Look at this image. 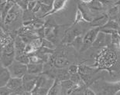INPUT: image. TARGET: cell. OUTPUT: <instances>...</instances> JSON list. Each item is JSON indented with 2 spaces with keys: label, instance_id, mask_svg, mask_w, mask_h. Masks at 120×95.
<instances>
[{
  "label": "cell",
  "instance_id": "1",
  "mask_svg": "<svg viewBox=\"0 0 120 95\" xmlns=\"http://www.w3.org/2000/svg\"><path fill=\"white\" fill-rule=\"evenodd\" d=\"M117 61V55L113 50L109 48H102L96 58V63L94 67L99 69H108L115 65Z\"/></svg>",
  "mask_w": 120,
  "mask_h": 95
},
{
  "label": "cell",
  "instance_id": "2",
  "mask_svg": "<svg viewBox=\"0 0 120 95\" xmlns=\"http://www.w3.org/2000/svg\"><path fill=\"white\" fill-rule=\"evenodd\" d=\"M15 39H12L4 47L1 49V65L9 67L15 60Z\"/></svg>",
  "mask_w": 120,
  "mask_h": 95
},
{
  "label": "cell",
  "instance_id": "3",
  "mask_svg": "<svg viewBox=\"0 0 120 95\" xmlns=\"http://www.w3.org/2000/svg\"><path fill=\"white\" fill-rule=\"evenodd\" d=\"M99 70H100L99 68L95 67L94 66L90 67V66L85 65L83 64H79V73L81 75L82 80L84 81V83L86 84L87 87H89L91 84H94V81L92 79L93 75Z\"/></svg>",
  "mask_w": 120,
  "mask_h": 95
},
{
  "label": "cell",
  "instance_id": "4",
  "mask_svg": "<svg viewBox=\"0 0 120 95\" xmlns=\"http://www.w3.org/2000/svg\"><path fill=\"white\" fill-rule=\"evenodd\" d=\"M100 31H101L100 27H96L89 30L85 34V35L83 37V45L81 48V51H84L92 47L94 41H95L98 34L99 33Z\"/></svg>",
  "mask_w": 120,
  "mask_h": 95
},
{
  "label": "cell",
  "instance_id": "5",
  "mask_svg": "<svg viewBox=\"0 0 120 95\" xmlns=\"http://www.w3.org/2000/svg\"><path fill=\"white\" fill-rule=\"evenodd\" d=\"M8 68L13 77L22 78L27 73V65L17 60H15Z\"/></svg>",
  "mask_w": 120,
  "mask_h": 95
},
{
  "label": "cell",
  "instance_id": "6",
  "mask_svg": "<svg viewBox=\"0 0 120 95\" xmlns=\"http://www.w3.org/2000/svg\"><path fill=\"white\" fill-rule=\"evenodd\" d=\"M39 76L40 75H34V74H30L27 72L22 77L23 87L25 91L31 94V92L35 89L36 86Z\"/></svg>",
  "mask_w": 120,
  "mask_h": 95
},
{
  "label": "cell",
  "instance_id": "7",
  "mask_svg": "<svg viewBox=\"0 0 120 95\" xmlns=\"http://www.w3.org/2000/svg\"><path fill=\"white\" fill-rule=\"evenodd\" d=\"M111 34H106L100 31L95 41H94L91 47H94V49H102L105 47L107 44H111Z\"/></svg>",
  "mask_w": 120,
  "mask_h": 95
},
{
  "label": "cell",
  "instance_id": "8",
  "mask_svg": "<svg viewBox=\"0 0 120 95\" xmlns=\"http://www.w3.org/2000/svg\"><path fill=\"white\" fill-rule=\"evenodd\" d=\"M22 9L17 4H15L12 8L9 10V12L7 14L4 23L6 25H9L11 24H13L16 20H17L19 16H22Z\"/></svg>",
  "mask_w": 120,
  "mask_h": 95
},
{
  "label": "cell",
  "instance_id": "9",
  "mask_svg": "<svg viewBox=\"0 0 120 95\" xmlns=\"http://www.w3.org/2000/svg\"><path fill=\"white\" fill-rule=\"evenodd\" d=\"M109 3H111L110 0H91V2L85 4L91 11L94 13L101 12Z\"/></svg>",
  "mask_w": 120,
  "mask_h": 95
},
{
  "label": "cell",
  "instance_id": "10",
  "mask_svg": "<svg viewBox=\"0 0 120 95\" xmlns=\"http://www.w3.org/2000/svg\"><path fill=\"white\" fill-rule=\"evenodd\" d=\"M58 25L53 24H48V26H44L45 29V38L49 39L50 41H52L53 43L56 41L58 34Z\"/></svg>",
  "mask_w": 120,
  "mask_h": 95
},
{
  "label": "cell",
  "instance_id": "11",
  "mask_svg": "<svg viewBox=\"0 0 120 95\" xmlns=\"http://www.w3.org/2000/svg\"><path fill=\"white\" fill-rule=\"evenodd\" d=\"M120 91V81L117 82H105L102 88L101 94H114Z\"/></svg>",
  "mask_w": 120,
  "mask_h": 95
},
{
  "label": "cell",
  "instance_id": "12",
  "mask_svg": "<svg viewBox=\"0 0 120 95\" xmlns=\"http://www.w3.org/2000/svg\"><path fill=\"white\" fill-rule=\"evenodd\" d=\"M81 31L79 28L72 29L71 30V29H69L68 31H65V37L63 39V42L68 43V44H71L72 41L78 36L81 34Z\"/></svg>",
  "mask_w": 120,
  "mask_h": 95
},
{
  "label": "cell",
  "instance_id": "13",
  "mask_svg": "<svg viewBox=\"0 0 120 95\" xmlns=\"http://www.w3.org/2000/svg\"><path fill=\"white\" fill-rule=\"evenodd\" d=\"M78 9H79L81 10L85 22L90 23L94 19L95 17L94 16V13L89 9V8L86 5L85 3H83L82 4H79L78 7Z\"/></svg>",
  "mask_w": 120,
  "mask_h": 95
},
{
  "label": "cell",
  "instance_id": "14",
  "mask_svg": "<svg viewBox=\"0 0 120 95\" xmlns=\"http://www.w3.org/2000/svg\"><path fill=\"white\" fill-rule=\"evenodd\" d=\"M1 74H0V87L6 86L9 79L12 78V75L8 67H5L1 65V69H0Z\"/></svg>",
  "mask_w": 120,
  "mask_h": 95
},
{
  "label": "cell",
  "instance_id": "15",
  "mask_svg": "<svg viewBox=\"0 0 120 95\" xmlns=\"http://www.w3.org/2000/svg\"><path fill=\"white\" fill-rule=\"evenodd\" d=\"M68 1V0H54L53 4H52V10L48 14H45V15H42L41 17V18L49 16V15H52L53 14H55V13L60 11V10H62L64 8V7L65 6V4H66Z\"/></svg>",
  "mask_w": 120,
  "mask_h": 95
},
{
  "label": "cell",
  "instance_id": "16",
  "mask_svg": "<svg viewBox=\"0 0 120 95\" xmlns=\"http://www.w3.org/2000/svg\"><path fill=\"white\" fill-rule=\"evenodd\" d=\"M44 68L43 63H31L27 64V72L34 75H41Z\"/></svg>",
  "mask_w": 120,
  "mask_h": 95
},
{
  "label": "cell",
  "instance_id": "17",
  "mask_svg": "<svg viewBox=\"0 0 120 95\" xmlns=\"http://www.w3.org/2000/svg\"><path fill=\"white\" fill-rule=\"evenodd\" d=\"M26 43L22 40V37L19 35L15 39V52L16 56L25 54V47Z\"/></svg>",
  "mask_w": 120,
  "mask_h": 95
},
{
  "label": "cell",
  "instance_id": "18",
  "mask_svg": "<svg viewBox=\"0 0 120 95\" xmlns=\"http://www.w3.org/2000/svg\"><path fill=\"white\" fill-rule=\"evenodd\" d=\"M109 19V17L108 14H102L99 17H95L92 22H90V25L93 27H101L108 22Z\"/></svg>",
  "mask_w": 120,
  "mask_h": 95
},
{
  "label": "cell",
  "instance_id": "19",
  "mask_svg": "<svg viewBox=\"0 0 120 95\" xmlns=\"http://www.w3.org/2000/svg\"><path fill=\"white\" fill-rule=\"evenodd\" d=\"M23 85V80L22 78H19V77H12L9 81H8L7 87H9V89H12L13 92L17 90L18 88L22 87ZM14 93V92H13Z\"/></svg>",
  "mask_w": 120,
  "mask_h": 95
},
{
  "label": "cell",
  "instance_id": "20",
  "mask_svg": "<svg viewBox=\"0 0 120 95\" xmlns=\"http://www.w3.org/2000/svg\"><path fill=\"white\" fill-rule=\"evenodd\" d=\"M70 65V61L68 59L63 56H59L56 57L55 61L53 63V66L54 67H56V69H62L65 68V67H68Z\"/></svg>",
  "mask_w": 120,
  "mask_h": 95
},
{
  "label": "cell",
  "instance_id": "21",
  "mask_svg": "<svg viewBox=\"0 0 120 95\" xmlns=\"http://www.w3.org/2000/svg\"><path fill=\"white\" fill-rule=\"evenodd\" d=\"M62 93V88L60 81L58 79H55L52 85L50 88L48 94V95H58Z\"/></svg>",
  "mask_w": 120,
  "mask_h": 95
},
{
  "label": "cell",
  "instance_id": "22",
  "mask_svg": "<svg viewBox=\"0 0 120 95\" xmlns=\"http://www.w3.org/2000/svg\"><path fill=\"white\" fill-rule=\"evenodd\" d=\"M60 84H61V88H62V93L61 94H67L68 90L70 89H71L75 84V83L72 80H71L70 79L61 81Z\"/></svg>",
  "mask_w": 120,
  "mask_h": 95
},
{
  "label": "cell",
  "instance_id": "23",
  "mask_svg": "<svg viewBox=\"0 0 120 95\" xmlns=\"http://www.w3.org/2000/svg\"><path fill=\"white\" fill-rule=\"evenodd\" d=\"M101 28H108V29H113L118 30L119 29V23L116 20L109 19L108 22L103 27H101Z\"/></svg>",
  "mask_w": 120,
  "mask_h": 95
},
{
  "label": "cell",
  "instance_id": "24",
  "mask_svg": "<svg viewBox=\"0 0 120 95\" xmlns=\"http://www.w3.org/2000/svg\"><path fill=\"white\" fill-rule=\"evenodd\" d=\"M15 60H17V61H19L21 63H22V64H27V65L30 62V57L27 54H22L16 56L15 57Z\"/></svg>",
  "mask_w": 120,
  "mask_h": 95
},
{
  "label": "cell",
  "instance_id": "25",
  "mask_svg": "<svg viewBox=\"0 0 120 95\" xmlns=\"http://www.w3.org/2000/svg\"><path fill=\"white\" fill-rule=\"evenodd\" d=\"M119 38L120 37L118 34V31L111 34V39H112L111 44L117 48H120L119 47Z\"/></svg>",
  "mask_w": 120,
  "mask_h": 95
},
{
  "label": "cell",
  "instance_id": "26",
  "mask_svg": "<svg viewBox=\"0 0 120 95\" xmlns=\"http://www.w3.org/2000/svg\"><path fill=\"white\" fill-rule=\"evenodd\" d=\"M82 22H85V20L83 19V17L82 15V13L81 12V10L79 9H78L77 12H76V14H75V19L74 22H73V24H72V26L71 27H73L75 24H78L79 23Z\"/></svg>",
  "mask_w": 120,
  "mask_h": 95
},
{
  "label": "cell",
  "instance_id": "27",
  "mask_svg": "<svg viewBox=\"0 0 120 95\" xmlns=\"http://www.w3.org/2000/svg\"><path fill=\"white\" fill-rule=\"evenodd\" d=\"M42 47H44L50 49H53L55 48V45H54L53 42L46 38L42 39Z\"/></svg>",
  "mask_w": 120,
  "mask_h": 95
},
{
  "label": "cell",
  "instance_id": "28",
  "mask_svg": "<svg viewBox=\"0 0 120 95\" xmlns=\"http://www.w3.org/2000/svg\"><path fill=\"white\" fill-rule=\"evenodd\" d=\"M31 44L35 47V49L38 51L42 47V39L40 37L32 39L30 41Z\"/></svg>",
  "mask_w": 120,
  "mask_h": 95
},
{
  "label": "cell",
  "instance_id": "29",
  "mask_svg": "<svg viewBox=\"0 0 120 95\" xmlns=\"http://www.w3.org/2000/svg\"><path fill=\"white\" fill-rule=\"evenodd\" d=\"M13 91L7 87V86L0 87V94L1 95H12L13 94Z\"/></svg>",
  "mask_w": 120,
  "mask_h": 95
},
{
  "label": "cell",
  "instance_id": "30",
  "mask_svg": "<svg viewBox=\"0 0 120 95\" xmlns=\"http://www.w3.org/2000/svg\"><path fill=\"white\" fill-rule=\"evenodd\" d=\"M70 79L72 80L75 84H79L80 82H81L83 80L81 77V75H79V73H75V74H72L71 75L70 77Z\"/></svg>",
  "mask_w": 120,
  "mask_h": 95
},
{
  "label": "cell",
  "instance_id": "31",
  "mask_svg": "<svg viewBox=\"0 0 120 95\" xmlns=\"http://www.w3.org/2000/svg\"><path fill=\"white\" fill-rule=\"evenodd\" d=\"M37 50L35 49V47L31 44V43L26 44L25 47V53L27 54H31L32 53H35Z\"/></svg>",
  "mask_w": 120,
  "mask_h": 95
},
{
  "label": "cell",
  "instance_id": "32",
  "mask_svg": "<svg viewBox=\"0 0 120 95\" xmlns=\"http://www.w3.org/2000/svg\"><path fill=\"white\" fill-rule=\"evenodd\" d=\"M79 69V65L75 64L69 65L68 68V72L71 74V75H72V74H75V73H78Z\"/></svg>",
  "mask_w": 120,
  "mask_h": 95
},
{
  "label": "cell",
  "instance_id": "33",
  "mask_svg": "<svg viewBox=\"0 0 120 95\" xmlns=\"http://www.w3.org/2000/svg\"><path fill=\"white\" fill-rule=\"evenodd\" d=\"M38 2V0H33V1H30L28 2V4H27V9L29 11L32 12L33 9L35 8V7L36 6L37 3Z\"/></svg>",
  "mask_w": 120,
  "mask_h": 95
},
{
  "label": "cell",
  "instance_id": "34",
  "mask_svg": "<svg viewBox=\"0 0 120 95\" xmlns=\"http://www.w3.org/2000/svg\"><path fill=\"white\" fill-rule=\"evenodd\" d=\"M83 94H86V95H96V93L94 90H92L91 89H90L89 87H87L85 89V90L83 91Z\"/></svg>",
  "mask_w": 120,
  "mask_h": 95
},
{
  "label": "cell",
  "instance_id": "35",
  "mask_svg": "<svg viewBox=\"0 0 120 95\" xmlns=\"http://www.w3.org/2000/svg\"><path fill=\"white\" fill-rule=\"evenodd\" d=\"M39 2L42 4H45V5H49V6H52L54 0H39Z\"/></svg>",
  "mask_w": 120,
  "mask_h": 95
},
{
  "label": "cell",
  "instance_id": "36",
  "mask_svg": "<svg viewBox=\"0 0 120 95\" xmlns=\"http://www.w3.org/2000/svg\"><path fill=\"white\" fill-rule=\"evenodd\" d=\"M40 9H41V3L38 1L36 6L35 7V8L33 9V10L32 11V13H37L39 11H40Z\"/></svg>",
  "mask_w": 120,
  "mask_h": 95
},
{
  "label": "cell",
  "instance_id": "37",
  "mask_svg": "<svg viewBox=\"0 0 120 95\" xmlns=\"http://www.w3.org/2000/svg\"><path fill=\"white\" fill-rule=\"evenodd\" d=\"M81 1L83 2V3H88V2H91V0H81Z\"/></svg>",
  "mask_w": 120,
  "mask_h": 95
},
{
  "label": "cell",
  "instance_id": "38",
  "mask_svg": "<svg viewBox=\"0 0 120 95\" xmlns=\"http://www.w3.org/2000/svg\"><path fill=\"white\" fill-rule=\"evenodd\" d=\"M118 34H119V37H120V29H118Z\"/></svg>",
  "mask_w": 120,
  "mask_h": 95
},
{
  "label": "cell",
  "instance_id": "39",
  "mask_svg": "<svg viewBox=\"0 0 120 95\" xmlns=\"http://www.w3.org/2000/svg\"><path fill=\"white\" fill-rule=\"evenodd\" d=\"M119 47H120V38H119Z\"/></svg>",
  "mask_w": 120,
  "mask_h": 95
},
{
  "label": "cell",
  "instance_id": "40",
  "mask_svg": "<svg viewBox=\"0 0 120 95\" xmlns=\"http://www.w3.org/2000/svg\"><path fill=\"white\" fill-rule=\"evenodd\" d=\"M38 1H39V0H38Z\"/></svg>",
  "mask_w": 120,
  "mask_h": 95
}]
</instances>
